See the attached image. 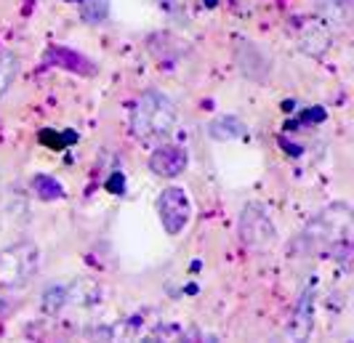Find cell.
Listing matches in <instances>:
<instances>
[{"label": "cell", "instance_id": "cell-1", "mask_svg": "<svg viewBox=\"0 0 354 343\" xmlns=\"http://www.w3.org/2000/svg\"><path fill=\"white\" fill-rule=\"evenodd\" d=\"M352 208L344 205V202H336V205L319 210L317 216L309 221L304 239H306L309 251L330 255L341 266H349V261H352Z\"/></svg>", "mask_w": 354, "mask_h": 343}, {"label": "cell", "instance_id": "cell-2", "mask_svg": "<svg viewBox=\"0 0 354 343\" xmlns=\"http://www.w3.org/2000/svg\"><path fill=\"white\" fill-rule=\"evenodd\" d=\"M176 126V107L160 90H144L131 107V133L144 144L162 141Z\"/></svg>", "mask_w": 354, "mask_h": 343}, {"label": "cell", "instance_id": "cell-3", "mask_svg": "<svg viewBox=\"0 0 354 343\" xmlns=\"http://www.w3.org/2000/svg\"><path fill=\"white\" fill-rule=\"evenodd\" d=\"M37 269H40V251L32 242H19L0 251V288H24L32 282Z\"/></svg>", "mask_w": 354, "mask_h": 343}, {"label": "cell", "instance_id": "cell-4", "mask_svg": "<svg viewBox=\"0 0 354 343\" xmlns=\"http://www.w3.org/2000/svg\"><path fill=\"white\" fill-rule=\"evenodd\" d=\"M237 232H240L243 245L250 251H259V253L272 248L274 239H277V229H274L272 218L261 205H245L243 208L240 221H237Z\"/></svg>", "mask_w": 354, "mask_h": 343}, {"label": "cell", "instance_id": "cell-5", "mask_svg": "<svg viewBox=\"0 0 354 343\" xmlns=\"http://www.w3.org/2000/svg\"><path fill=\"white\" fill-rule=\"evenodd\" d=\"M158 216L160 224L168 235H181L192 218V202L189 195L181 186H168L162 189V195L158 199Z\"/></svg>", "mask_w": 354, "mask_h": 343}, {"label": "cell", "instance_id": "cell-6", "mask_svg": "<svg viewBox=\"0 0 354 343\" xmlns=\"http://www.w3.org/2000/svg\"><path fill=\"white\" fill-rule=\"evenodd\" d=\"M189 155L178 144H160L149 157V170L160 179H176L187 170Z\"/></svg>", "mask_w": 354, "mask_h": 343}, {"label": "cell", "instance_id": "cell-7", "mask_svg": "<svg viewBox=\"0 0 354 343\" xmlns=\"http://www.w3.org/2000/svg\"><path fill=\"white\" fill-rule=\"evenodd\" d=\"M312 327H315V282L299 295L296 308H293V317H290L285 333L293 341H306L312 335Z\"/></svg>", "mask_w": 354, "mask_h": 343}, {"label": "cell", "instance_id": "cell-8", "mask_svg": "<svg viewBox=\"0 0 354 343\" xmlns=\"http://www.w3.org/2000/svg\"><path fill=\"white\" fill-rule=\"evenodd\" d=\"M330 46V27L322 19H306L299 30V48L309 56H319Z\"/></svg>", "mask_w": 354, "mask_h": 343}, {"label": "cell", "instance_id": "cell-9", "mask_svg": "<svg viewBox=\"0 0 354 343\" xmlns=\"http://www.w3.org/2000/svg\"><path fill=\"white\" fill-rule=\"evenodd\" d=\"M46 64L64 67V70L77 72V75H93L96 72V67L91 64L86 56L75 54V51H70V48H62V46H56V48H48V51H46Z\"/></svg>", "mask_w": 354, "mask_h": 343}, {"label": "cell", "instance_id": "cell-10", "mask_svg": "<svg viewBox=\"0 0 354 343\" xmlns=\"http://www.w3.org/2000/svg\"><path fill=\"white\" fill-rule=\"evenodd\" d=\"M208 133L216 141H234V139H243L245 136V126L240 117H232V115H224V117H216L211 126H208Z\"/></svg>", "mask_w": 354, "mask_h": 343}, {"label": "cell", "instance_id": "cell-11", "mask_svg": "<svg viewBox=\"0 0 354 343\" xmlns=\"http://www.w3.org/2000/svg\"><path fill=\"white\" fill-rule=\"evenodd\" d=\"M19 75V56L14 51H0V101L14 86Z\"/></svg>", "mask_w": 354, "mask_h": 343}, {"label": "cell", "instance_id": "cell-12", "mask_svg": "<svg viewBox=\"0 0 354 343\" xmlns=\"http://www.w3.org/2000/svg\"><path fill=\"white\" fill-rule=\"evenodd\" d=\"M32 189H35L37 197L46 199V202L64 197V186L53 179V176H46V173H37L35 179H32Z\"/></svg>", "mask_w": 354, "mask_h": 343}, {"label": "cell", "instance_id": "cell-13", "mask_svg": "<svg viewBox=\"0 0 354 343\" xmlns=\"http://www.w3.org/2000/svg\"><path fill=\"white\" fill-rule=\"evenodd\" d=\"M80 14L91 24H99L109 14V3L106 0H80Z\"/></svg>", "mask_w": 354, "mask_h": 343}, {"label": "cell", "instance_id": "cell-14", "mask_svg": "<svg viewBox=\"0 0 354 343\" xmlns=\"http://www.w3.org/2000/svg\"><path fill=\"white\" fill-rule=\"evenodd\" d=\"M322 8H338V6H344L346 0H317Z\"/></svg>", "mask_w": 354, "mask_h": 343}, {"label": "cell", "instance_id": "cell-15", "mask_svg": "<svg viewBox=\"0 0 354 343\" xmlns=\"http://www.w3.org/2000/svg\"><path fill=\"white\" fill-rule=\"evenodd\" d=\"M304 120H312V109H309V112H306V115H304ZM315 120H325V112H322V109H315Z\"/></svg>", "mask_w": 354, "mask_h": 343}, {"label": "cell", "instance_id": "cell-16", "mask_svg": "<svg viewBox=\"0 0 354 343\" xmlns=\"http://www.w3.org/2000/svg\"><path fill=\"white\" fill-rule=\"evenodd\" d=\"M160 6H165V8H176V0H158Z\"/></svg>", "mask_w": 354, "mask_h": 343}]
</instances>
